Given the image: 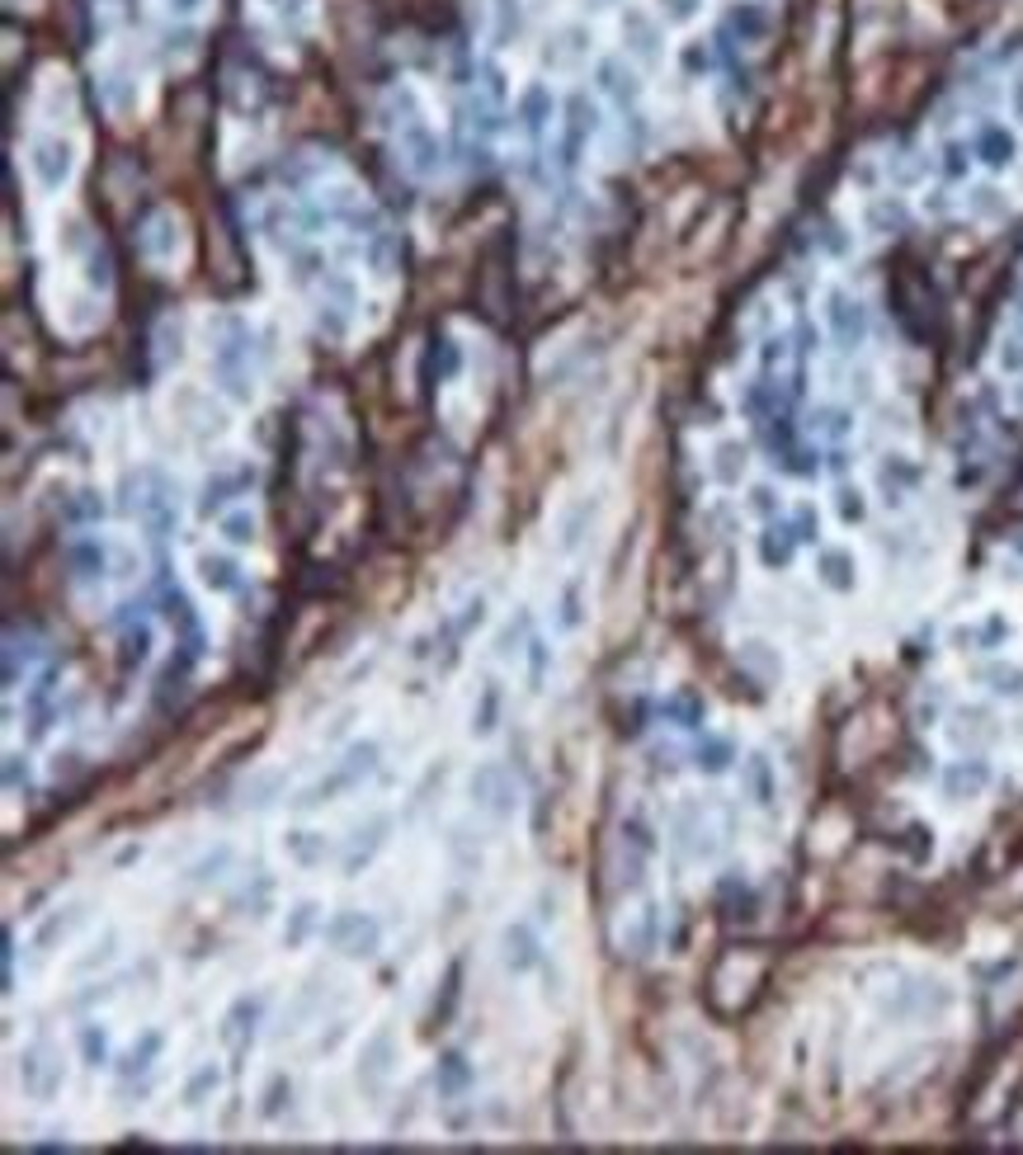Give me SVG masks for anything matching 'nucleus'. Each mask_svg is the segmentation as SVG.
<instances>
[{
    "mask_svg": "<svg viewBox=\"0 0 1023 1155\" xmlns=\"http://www.w3.org/2000/svg\"><path fill=\"white\" fill-rule=\"evenodd\" d=\"M326 939H330V948H340V953H349V957H368L378 948V924L368 920V915L345 910V915H335V920L326 924Z\"/></svg>",
    "mask_w": 1023,
    "mask_h": 1155,
    "instance_id": "1",
    "label": "nucleus"
},
{
    "mask_svg": "<svg viewBox=\"0 0 1023 1155\" xmlns=\"http://www.w3.org/2000/svg\"><path fill=\"white\" fill-rule=\"evenodd\" d=\"M590 132H594V104L585 95H571L566 99V128H561V165H566V170L580 161Z\"/></svg>",
    "mask_w": 1023,
    "mask_h": 1155,
    "instance_id": "2",
    "label": "nucleus"
},
{
    "mask_svg": "<svg viewBox=\"0 0 1023 1155\" xmlns=\"http://www.w3.org/2000/svg\"><path fill=\"white\" fill-rule=\"evenodd\" d=\"M33 175L48 184V189H62L66 180H71V165H76V156H71V142H62V137H43V142H33Z\"/></svg>",
    "mask_w": 1023,
    "mask_h": 1155,
    "instance_id": "3",
    "label": "nucleus"
},
{
    "mask_svg": "<svg viewBox=\"0 0 1023 1155\" xmlns=\"http://www.w3.org/2000/svg\"><path fill=\"white\" fill-rule=\"evenodd\" d=\"M401 151H406V165H411L415 175H434V170L444 165V151H439L434 132H429L420 118L406 123V132H401Z\"/></svg>",
    "mask_w": 1023,
    "mask_h": 1155,
    "instance_id": "4",
    "label": "nucleus"
},
{
    "mask_svg": "<svg viewBox=\"0 0 1023 1155\" xmlns=\"http://www.w3.org/2000/svg\"><path fill=\"white\" fill-rule=\"evenodd\" d=\"M825 321H830V330H835V340H840L844 349H854L858 340H863V330H868V312L858 307L854 297H844V293H830Z\"/></svg>",
    "mask_w": 1023,
    "mask_h": 1155,
    "instance_id": "5",
    "label": "nucleus"
},
{
    "mask_svg": "<svg viewBox=\"0 0 1023 1155\" xmlns=\"http://www.w3.org/2000/svg\"><path fill=\"white\" fill-rule=\"evenodd\" d=\"M552 109H557V99H552V90H547L543 81L524 85V95H519V123H524L528 137H543Z\"/></svg>",
    "mask_w": 1023,
    "mask_h": 1155,
    "instance_id": "6",
    "label": "nucleus"
},
{
    "mask_svg": "<svg viewBox=\"0 0 1023 1155\" xmlns=\"http://www.w3.org/2000/svg\"><path fill=\"white\" fill-rule=\"evenodd\" d=\"M1014 132H1005L1000 123H986L981 128V137H976V156L990 165V170H1005L1009 161H1014Z\"/></svg>",
    "mask_w": 1023,
    "mask_h": 1155,
    "instance_id": "7",
    "label": "nucleus"
},
{
    "mask_svg": "<svg viewBox=\"0 0 1023 1155\" xmlns=\"http://www.w3.org/2000/svg\"><path fill=\"white\" fill-rule=\"evenodd\" d=\"M769 24H774V19H769V10H764V5H755V0H745V5H736V10L726 15V29L736 33L741 43H759V38L769 33Z\"/></svg>",
    "mask_w": 1023,
    "mask_h": 1155,
    "instance_id": "8",
    "label": "nucleus"
},
{
    "mask_svg": "<svg viewBox=\"0 0 1023 1155\" xmlns=\"http://www.w3.org/2000/svg\"><path fill=\"white\" fill-rule=\"evenodd\" d=\"M538 957H543V953H538V939L528 934L524 924L505 929V967H510V972H528Z\"/></svg>",
    "mask_w": 1023,
    "mask_h": 1155,
    "instance_id": "9",
    "label": "nucleus"
},
{
    "mask_svg": "<svg viewBox=\"0 0 1023 1155\" xmlns=\"http://www.w3.org/2000/svg\"><path fill=\"white\" fill-rule=\"evenodd\" d=\"M198 571H203V585H208V590H236V585H241V566L231 557H222V552H203V557H198Z\"/></svg>",
    "mask_w": 1023,
    "mask_h": 1155,
    "instance_id": "10",
    "label": "nucleus"
},
{
    "mask_svg": "<svg viewBox=\"0 0 1023 1155\" xmlns=\"http://www.w3.org/2000/svg\"><path fill=\"white\" fill-rule=\"evenodd\" d=\"M472 797H477L481 807H495V811H505V802H500V797H510V788H505V774H500L495 764H486V769H477V774H472Z\"/></svg>",
    "mask_w": 1023,
    "mask_h": 1155,
    "instance_id": "11",
    "label": "nucleus"
},
{
    "mask_svg": "<svg viewBox=\"0 0 1023 1155\" xmlns=\"http://www.w3.org/2000/svg\"><path fill=\"white\" fill-rule=\"evenodd\" d=\"M599 85H604L609 95H618L623 104H627V99H637V76L623 71V62H599Z\"/></svg>",
    "mask_w": 1023,
    "mask_h": 1155,
    "instance_id": "12",
    "label": "nucleus"
},
{
    "mask_svg": "<svg viewBox=\"0 0 1023 1155\" xmlns=\"http://www.w3.org/2000/svg\"><path fill=\"white\" fill-rule=\"evenodd\" d=\"M71 566H76V576H81V580H99V576H104V547H99L95 538L76 543V547H71Z\"/></svg>",
    "mask_w": 1023,
    "mask_h": 1155,
    "instance_id": "13",
    "label": "nucleus"
},
{
    "mask_svg": "<svg viewBox=\"0 0 1023 1155\" xmlns=\"http://www.w3.org/2000/svg\"><path fill=\"white\" fill-rule=\"evenodd\" d=\"M821 576L835 585V590H849L854 585V557L849 552H825L821 557Z\"/></svg>",
    "mask_w": 1023,
    "mask_h": 1155,
    "instance_id": "14",
    "label": "nucleus"
},
{
    "mask_svg": "<svg viewBox=\"0 0 1023 1155\" xmlns=\"http://www.w3.org/2000/svg\"><path fill=\"white\" fill-rule=\"evenodd\" d=\"M222 533H227V543H236V547L255 543V514H250V510L222 514Z\"/></svg>",
    "mask_w": 1023,
    "mask_h": 1155,
    "instance_id": "15",
    "label": "nucleus"
},
{
    "mask_svg": "<svg viewBox=\"0 0 1023 1155\" xmlns=\"http://www.w3.org/2000/svg\"><path fill=\"white\" fill-rule=\"evenodd\" d=\"M387 1056H392V1038H387V1033H378V1038H373V1052L363 1056L359 1075H368V1080H378V1075H387V1066H392Z\"/></svg>",
    "mask_w": 1023,
    "mask_h": 1155,
    "instance_id": "16",
    "label": "nucleus"
},
{
    "mask_svg": "<svg viewBox=\"0 0 1023 1155\" xmlns=\"http://www.w3.org/2000/svg\"><path fill=\"white\" fill-rule=\"evenodd\" d=\"M147 656H151V627L137 623V627L128 632V637H123V665L132 670V665H142Z\"/></svg>",
    "mask_w": 1023,
    "mask_h": 1155,
    "instance_id": "17",
    "label": "nucleus"
},
{
    "mask_svg": "<svg viewBox=\"0 0 1023 1155\" xmlns=\"http://www.w3.org/2000/svg\"><path fill=\"white\" fill-rule=\"evenodd\" d=\"M519 0H495V38L500 43H510L514 33H519Z\"/></svg>",
    "mask_w": 1023,
    "mask_h": 1155,
    "instance_id": "18",
    "label": "nucleus"
},
{
    "mask_svg": "<svg viewBox=\"0 0 1023 1155\" xmlns=\"http://www.w3.org/2000/svg\"><path fill=\"white\" fill-rule=\"evenodd\" d=\"M156 1052H161V1033H147V1038H142V1047H132V1052H128V1061H123V1075L147 1071Z\"/></svg>",
    "mask_w": 1023,
    "mask_h": 1155,
    "instance_id": "19",
    "label": "nucleus"
},
{
    "mask_svg": "<svg viewBox=\"0 0 1023 1155\" xmlns=\"http://www.w3.org/2000/svg\"><path fill=\"white\" fill-rule=\"evenodd\" d=\"M623 33H632V48L637 52H656V29L642 15H623Z\"/></svg>",
    "mask_w": 1023,
    "mask_h": 1155,
    "instance_id": "20",
    "label": "nucleus"
},
{
    "mask_svg": "<svg viewBox=\"0 0 1023 1155\" xmlns=\"http://www.w3.org/2000/svg\"><path fill=\"white\" fill-rule=\"evenodd\" d=\"M307 835H312V830H297V835H288V840H283V849H288L293 858H302V863L321 858V849H326V840H307Z\"/></svg>",
    "mask_w": 1023,
    "mask_h": 1155,
    "instance_id": "21",
    "label": "nucleus"
},
{
    "mask_svg": "<svg viewBox=\"0 0 1023 1155\" xmlns=\"http://www.w3.org/2000/svg\"><path fill=\"white\" fill-rule=\"evenodd\" d=\"M208 1089H217V1066H203V1071L184 1085V1104H189V1108L203 1104V1094H208Z\"/></svg>",
    "mask_w": 1023,
    "mask_h": 1155,
    "instance_id": "22",
    "label": "nucleus"
},
{
    "mask_svg": "<svg viewBox=\"0 0 1023 1155\" xmlns=\"http://www.w3.org/2000/svg\"><path fill=\"white\" fill-rule=\"evenodd\" d=\"M373 764H378V745H354V750H349V759H345V769H349L354 778L373 774Z\"/></svg>",
    "mask_w": 1023,
    "mask_h": 1155,
    "instance_id": "23",
    "label": "nucleus"
},
{
    "mask_svg": "<svg viewBox=\"0 0 1023 1155\" xmlns=\"http://www.w3.org/2000/svg\"><path fill=\"white\" fill-rule=\"evenodd\" d=\"M726 759H731V745H726V741L698 745V764H703L708 774H717V769H726Z\"/></svg>",
    "mask_w": 1023,
    "mask_h": 1155,
    "instance_id": "24",
    "label": "nucleus"
},
{
    "mask_svg": "<svg viewBox=\"0 0 1023 1155\" xmlns=\"http://www.w3.org/2000/svg\"><path fill=\"white\" fill-rule=\"evenodd\" d=\"M439 1071H444V1094L462 1089V1085H467V1075H472V1071H467V1061H462V1056H444V1066H439Z\"/></svg>",
    "mask_w": 1023,
    "mask_h": 1155,
    "instance_id": "25",
    "label": "nucleus"
},
{
    "mask_svg": "<svg viewBox=\"0 0 1023 1155\" xmlns=\"http://www.w3.org/2000/svg\"><path fill=\"white\" fill-rule=\"evenodd\" d=\"M312 920H316V906H297L293 924L283 929V943H302V939H307V929H312Z\"/></svg>",
    "mask_w": 1023,
    "mask_h": 1155,
    "instance_id": "26",
    "label": "nucleus"
},
{
    "mask_svg": "<svg viewBox=\"0 0 1023 1155\" xmlns=\"http://www.w3.org/2000/svg\"><path fill=\"white\" fill-rule=\"evenodd\" d=\"M81 1047H85V1061H90V1066H104V1056H109V1042H104V1033H99V1028H85V1033H81Z\"/></svg>",
    "mask_w": 1023,
    "mask_h": 1155,
    "instance_id": "27",
    "label": "nucleus"
},
{
    "mask_svg": "<svg viewBox=\"0 0 1023 1155\" xmlns=\"http://www.w3.org/2000/svg\"><path fill=\"white\" fill-rule=\"evenodd\" d=\"M543 675H547V642H528V679H533V689L543 684Z\"/></svg>",
    "mask_w": 1023,
    "mask_h": 1155,
    "instance_id": "28",
    "label": "nucleus"
},
{
    "mask_svg": "<svg viewBox=\"0 0 1023 1155\" xmlns=\"http://www.w3.org/2000/svg\"><path fill=\"white\" fill-rule=\"evenodd\" d=\"M792 528H783V538H774V528H769V538H764V561H788L792 557V538H788Z\"/></svg>",
    "mask_w": 1023,
    "mask_h": 1155,
    "instance_id": "29",
    "label": "nucleus"
},
{
    "mask_svg": "<svg viewBox=\"0 0 1023 1155\" xmlns=\"http://www.w3.org/2000/svg\"><path fill=\"white\" fill-rule=\"evenodd\" d=\"M1000 368H1005V373H1019V368H1023V335H1009V340H1005V349H1000Z\"/></svg>",
    "mask_w": 1023,
    "mask_h": 1155,
    "instance_id": "30",
    "label": "nucleus"
},
{
    "mask_svg": "<svg viewBox=\"0 0 1023 1155\" xmlns=\"http://www.w3.org/2000/svg\"><path fill=\"white\" fill-rule=\"evenodd\" d=\"M293 1089H288V1080H274L269 1085V1104H264V1118H279V1108H283V1099H288Z\"/></svg>",
    "mask_w": 1023,
    "mask_h": 1155,
    "instance_id": "31",
    "label": "nucleus"
},
{
    "mask_svg": "<svg viewBox=\"0 0 1023 1155\" xmlns=\"http://www.w3.org/2000/svg\"><path fill=\"white\" fill-rule=\"evenodd\" d=\"M99 514H104V505H99L95 495L85 491V495H81V500H76V519H99Z\"/></svg>",
    "mask_w": 1023,
    "mask_h": 1155,
    "instance_id": "32",
    "label": "nucleus"
},
{
    "mask_svg": "<svg viewBox=\"0 0 1023 1155\" xmlns=\"http://www.w3.org/2000/svg\"><path fill=\"white\" fill-rule=\"evenodd\" d=\"M693 5H698V0H660V10H665L670 19H689Z\"/></svg>",
    "mask_w": 1023,
    "mask_h": 1155,
    "instance_id": "33",
    "label": "nucleus"
},
{
    "mask_svg": "<svg viewBox=\"0 0 1023 1155\" xmlns=\"http://www.w3.org/2000/svg\"><path fill=\"white\" fill-rule=\"evenodd\" d=\"M840 514H844V519H858V514H863V500H858V491H840Z\"/></svg>",
    "mask_w": 1023,
    "mask_h": 1155,
    "instance_id": "34",
    "label": "nucleus"
},
{
    "mask_svg": "<svg viewBox=\"0 0 1023 1155\" xmlns=\"http://www.w3.org/2000/svg\"><path fill=\"white\" fill-rule=\"evenodd\" d=\"M943 170H948V175H962V170H967V151L957 147V142L948 147V161H943Z\"/></svg>",
    "mask_w": 1023,
    "mask_h": 1155,
    "instance_id": "35",
    "label": "nucleus"
},
{
    "mask_svg": "<svg viewBox=\"0 0 1023 1155\" xmlns=\"http://www.w3.org/2000/svg\"><path fill=\"white\" fill-rule=\"evenodd\" d=\"M821 429H830V434H844V429H849V420H844L840 411H821Z\"/></svg>",
    "mask_w": 1023,
    "mask_h": 1155,
    "instance_id": "36",
    "label": "nucleus"
},
{
    "mask_svg": "<svg viewBox=\"0 0 1023 1155\" xmlns=\"http://www.w3.org/2000/svg\"><path fill=\"white\" fill-rule=\"evenodd\" d=\"M1009 99H1014V109H1019V118H1023V76H1014V85H1009Z\"/></svg>",
    "mask_w": 1023,
    "mask_h": 1155,
    "instance_id": "37",
    "label": "nucleus"
},
{
    "mask_svg": "<svg viewBox=\"0 0 1023 1155\" xmlns=\"http://www.w3.org/2000/svg\"><path fill=\"white\" fill-rule=\"evenodd\" d=\"M198 5H203V0H170V10H180V15H194Z\"/></svg>",
    "mask_w": 1023,
    "mask_h": 1155,
    "instance_id": "38",
    "label": "nucleus"
}]
</instances>
